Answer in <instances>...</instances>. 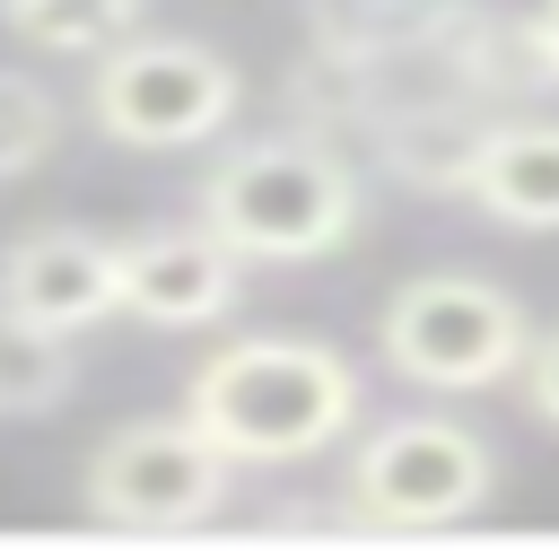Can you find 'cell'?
<instances>
[{
    "label": "cell",
    "mask_w": 559,
    "mask_h": 559,
    "mask_svg": "<svg viewBox=\"0 0 559 559\" xmlns=\"http://www.w3.org/2000/svg\"><path fill=\"white\" fill-rule=\"evenodd\" d=\"M358 367L306 332H253L183 376V419L227 463H306L358 428Z\"/></svg>",
    "instance_id": "obj_1"
},
{
    "label": "cell",
    "mask_w": 559,
    "mask_h": 559,
    "mask_svg": "<svg viewBox=\"0 0 559 559\" xmlns=\"http://www.w3.org/2000/svg\"><path fill=\"white\" fill-rule=\"evenodd\" d=\"M192 210L236 262H323L358 236L367 183L349 175L341 148H323L306 131H288V140L271 131V140H236L201 175Z\"/></svg>",
    "instance_id": "obj_2"
},
{
    "label": "cell",
    "mask_w": 559,
    "mask_h": 559,
    "mask_svg": "<svg viewBox=\"0 0 559 559\" xmlns=\"http://www.w3.org/2000/svg\"><path fill=\"white\" fill-rule=\"evenodd\" d=\"M524 341H533L524 306L480 271H419L376 314L384 367L419 393H489V384L515 376Z\"/></svg>",
    "instance_id": "obj_3"
},
{
    "label": "cell",
    "mask_w": 559,
    "mask_h": 559,
    "mask_svg": "<svg viewBox=\"0 0 559 559\" xmlns=\"http://www.w3.org/2000/svg\"><path fill=\"white\" fill-rule=\"evenodd\" d=\"M489 498H498L489 437L463 419H428V411L376 419L341 480L349 524H384V533H445V524H472Z\"/></svg>",
    "instance_id": "obj_4"
},
{
    "label": "cell",
    "mask_w": 559,
    "mask_h": 559,
    "mask_svg": "<svg viewBox=\"0 0 559 559\" xmlns=\"http://www.w3.org/2000/svg\"><path fill=\"white\" fill-rule=\"evenodd\" d=\"M87 114L122 148H192L236 114V61L192 35H122L87 70Z\"/></svg>",
    "instance_id": "obj_5"
},
{
    "label": "cell",
    "mask_w": 559,
    "mask_h": 559,
    "mask_svg": "<svg viewBox=\"0 0 559 559\" xmlns=\"http://www.w3.org/2000/svg\"><path fill=\"white\" fill-rule=\"evenodd\" d=\"M236 489V463L175 411V419H131L114 428L96 454H87V515L96 524H122V533H192L227 507Z\"/></svg>",
    "instance_id": "obj_6"
},
{
    "label": "cell",
    "mask_w": 559,
    "mask_h": 559,
    "mask_svg": "<svg viewBox=\"0 0 559 559\" xmlns=\"http://www.w3.org/2000/svg\"><path fill=\"white\" fill-rule=\"evenodd\" d=\"M0 314L44 332H87L122 314V245L96 227H35L0 253Z\"/></svg>",
    "instance_id": "obj_7"
},
{
    "label": "cell",
    "mask_w": 559,
    "mask_h": 559,
    "mask_svg": "<svg viewBox=\"0 0 559 559\" xmlns=\"http://www.w3.org/2000/svg\"><path fill=\"white\" fill-rule=\"evenodd\" d=\"M236 253L192 218V227H148V236H122V314L157 323V332H192V323H218L236 306Z\"/></svg>",
    "instance_id": "obj_8"
},
{
    "label": "cell",
    "mask_w": 559,
    "mask_h": 559,
    "mask_svg": "<svg viewBox=\"0 0 559 559\" xmlns=\"http://www.w3.org/2000/svg\"><path fill=\"white\" fill-rule=\"evenodd\" d=\"M454 192L498 227H559V122H480Z\"/></svg>",
    "instance_id": "obj_9"
},
{
    "label": "cell",
    "mask_w": 559,
    "mask_h": 559,
    "mask_svg": "<svg viewBox=\"0 0 559 559\" xmlns=\"http://www.w3.org/2000/svg\"><path fill=\"white\" fill-rule=\"evenodd\" d=\"M463 17V0H323V35H332V61H393V52H419L428 35H445Z\"/></svg>",
    "instance_id": "obj_10"
},
{
    "label": "cell",
    "mask_w": 559,
    "mask_h": 559,
    "mask_svg": "<svg viewBox=\"0 0 559 559\" xmlns=\"http://www.w3.org/2000/svg\"><path fill=\"white\" fill-rule=\"evenodd\" d=\"M79 393V358H70V332H44V323H17L0 314V419H44Z\"/></svg>",
    "instance_id": "obj_11"
},
{
    "label": "cell",
    "mask_w": 559,
    "mask_h": 559,
    "mask_svg": "<svg viewBox=\"0 0 559 559\" xmlns=\"http://www.w3.org/2000/svg\"><path fill=\"white\" fill-rule=\"evenodd\" d=\"M472 140H480V114L472 105H402V114H384V157L411 183H428V192H454L463 183Z\"/></svg>",
    "instance_id": "obj_12"
},
{
    "label": "cell",
    "mask_w": 559,
    "mask_h": 559,
    "mask_svg": "<svg viewBox=\"0 0 559 559\" xmlns=\"http://www.w3.org/2000/svg\"><path fill=\"white\" fill-rule=\"evenodd\" d=\"M0 17H9V35L35 44V52H79V61H96L105 44H122V35L148 17V0H0Z\"/></svg>",
    "instance_id": "obj_13"
},
{
    "label": "cell",
    "mask_w": 559,
    "mask_h": 559,
    "mask_svg": "<svg viewBox=\"0 0 559 559\" xmlns=\"http://www.w3.org/2000/svg\"><path fill=\"white\" fill-rule=\"evenodd\" d=\"M61 140V96L26 70H0V183L9 175H35Z\"/></svg>",
    "instance_id": "obj_14"
},
{
    "label": "cell",
    "mask_w": 559,
    "mask_h": 559,
    "mask_svg": "<svg viewBox=\"0 0 559 559\" xmlns=\"http://www.w3.org/2000/svg\"><path fill=\"white\" fill-rule=\"evenodd\" d=\"M515 384H524V411L559 437V332H533L524 358H515Z\"/></svg>",
    "instance_id": "obj_15"
},
{
    "label": "cell",
    "mask_w": 559,
    "mask_h": 559,
    "mask_svg": "<svg viewBox=\"0 0 559 559\" xmlns=\"http://www.w3.org/2000/svg\"><path fill=\"white\" fill-rule=\"evenodd\" d=\"M524 52H533V70H542V79H559V0H542V9H533Z\"/></svg>",
    "instance_id": "obj_16"
}]
</instances>
